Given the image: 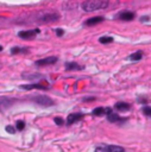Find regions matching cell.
<instances>
[{"label":"cell","mask_w":151,"mask_h":152,"mask_svg":"<svg viewBox=\"0 0 151 152\" xmlns=\"http://www.w3.org/2000/svg\"><path fill=\"white\" fill-rule=\"evenodd\" d=\"M108 6V1L106 0H88V1H83L81 4V7L85 12H93L98 10H103Z\"/></svg>","instance_id":"1"},{"label":"cell","mask_w":151,"mask_h":152,"mask_svg":"<svg viewBox=\"0 0 151 152\" xmlns=\"http://www.w3.org/2000/svg\"><path fill=\"white\" fill-rule=\"evenodd\" d=\"M30 100L32 102H35L36 105H41V106H44V107H51L55 105L54 100L51 97H49L46 95H35L32 97H30Z\"/></svg>","instance_id":"2"},{"label":"cell","mask_w":151,"mask_h":152,"mask_svg":"<svg viewBox=\"0 0 151 152\" xmlns=\"http://www.w3.org/2000/svg\"><path fill=\"white\" fill-rule=\"evenodd\" d=\"M94 152H125V149L117 145H99Z\"/></svg>","instance_id":"3"},{"label":"cell","mask_w":151,"mask_h":152,"mask_svg":"<svg viewBox=\"0 0 151 152\" xmlns=\"http://www.w3.org/2000/svg\"><path fill=\"white\" fill-rule=\"evenodd\" d=\"M15 102H16V99L7 97V96H0V112H5Z\"/></svg>","instance_id":"4"},{"label":"cell","mask_w":151,"mask_h":152,"mask_svg":"<svg viewBox=\"0 0 151 152\" xmlns=\"http://www.w3.org/2000/svg\"><path fill=\"white\" fill-rule=\"evenodd\" d=\"M41 32L39 29H35V30H24V31H20L18 32V36L23 39H32L35 38L36 35H38Z\"/></svg>","instance_id":"5"},{"label":"cell","mask_w":151,"mask_h":152,"mask_svg":"<svg viewBox=\"0 0 151 152\" xmlns=\"http://www.w3.org/2000/svg\"><path fill=\"white\" fill-rule=\"evenodd\" d=\"M57 57L56 56H50V57H45V58H42V59H38L35 62L36 66L38 67H43V66H49V64H55L57 62Z\"/></svg>","instance_id":"6"},{"label":"cell","mask_w":151,"mask_h":152,"mask_svg":"<svg viewBox=\"0 0 151 152\" xmlns=\"http://www.w3.org/2000/svg\"><path fill=\"white\" fill-rule=\"evenodd\" d=\"M83 114L82 113H71L68 115L67 118V125H71V124H75V122H78L80 120L83 119Z\"/></svg>","instance_id":"7"},{"label":"cell","mask_w":151,"mask_h":152,"mask_svg":"<svg viewBox=\"0 0 151 152\" xmlns=\"http://www.w3.org/2000/svg\"><path fill=\"white\" fill-rule=\"evenodd\" d=\"M21 89L25 91H30V89H42V91H46L49 89V86H43V84H38V83H33V84H23L20 86Z\"/></svg>","instance_id":"8"},{"label":"cell","mask_w":151,"mask_h":152,"mask_svg":"<svg viewBox=\"0 0 151 152\" xmlns=\"http://www.w3.org/2000/svg\"><path fill=\"white\" fill-rule=\"evenodd\" d=\"M118 19L120 20H125V21H130V20H133L134 19V13L133 12H130V11H123L117 16Z\"/></svg>","instance_id":"9"},{"label":"cell","mask_w":151,"mask_h":152,"mask_svg":"<svg viewBox=\"0 0 151 152\" xmlns=\"http://www.w3.org/2000/svg\"><path fill=\"white\" fill-rule=\"evenodd\" d=\"M60 18V16L57 13H45L41 17V20L42 23H50V21H55Z\"/></svg>","instance_id":"10"},{"label":"cell","mask_w":151,"mask_h":152,"mask_svg":"<svg viewBox=\"0 0 151 152\" xmlns=\"http://www.w3.org/2000/svg\"><path fill=\"white\" fill-rule=\"evenodd\" d=\"M109 113H112V109L111 108H104V107H96L92 112L93 115H96V117H101V115H105V114L108 115Z\"/></svg>","instance_id":"11"},{"label":"cell","mask_w":151,"mask_h":152,"mask_svg":"<svg viewBox=\"0 0 151 152\" xmlns=\"http://www.w3.org/2000/svg\"><path fill=\"white\" fill-rule=\"evenodd\" d=\"M107 120L109 122H119V121H126V119H124V118H120L119 117V114L117 113H109L108 115H107Z\"/></svg>","instance_id":"12"},{"label":"cell","mask_w":151,"mask_h":152,"mask_svg":"<svg viewBox=\"0 0 151 152\" xmlns=\"http://www.w3.org/2000/svg\"><path fill=\"white\" fill-rule=\"evenodd\" d=\"M103 21H104V17H93V18H89L86 20V25L87 26H93V25H96Z\"/></svg>","instance_id":"13"},{"label":"cell","mask_w":151,"mask_h":152,"mask_svg":"<svg viewBox=\"0 0 151 152\" xmlns=\"http://www.w3.org/2000/svg\"><path fill=\"white\" fill-rule=\"evenodd\" d=\"M82 69H83V67L79 66L76 62H68V63H66V70H68V71H70V70H82Z\"/></svg>","instance_id":"14"},{"label":"cell","mask_w":151,"mask_h":152,"mask_svg":"<svg viewBox=\"0 0 151 152\" xmlns=\"http://www.w3.org/2000/svg\"><path fill=\"white\" fill-rule=\"evenodd\" d=\"M114 108L117 111H119V112H126V111H129L131 108V106L129 104H126V102H117L114 105Z\"/></svg>","instance_id":"15"},{"label":"cell","mask_w":151,"mask_h":152,"mask_svg":"<svg viewBox=\"0 0 151 152\" xmlns=\"http://www.w3.org/2000/svg\"><path fill=\"white\" fill-rule=\"evenodd\" d=\"M29 51L28 48H19V46H15L11 49V54L16 55V54H26Z\"/></svg>","instance_id":"16"},{"label":"cell","mask_w":151,"mask_h":152,"mask_svg":"<svg viewBox=\"0 0 151 152\" xmlns=\"http://www.w3.org/2000/svg\"><path fill=\"white\" fill-rule=\"evenodd\" d=\"M143 58V53L142 51H136L133 54H131L129 56V59L130 61H141Z\"/></svg>","instance_id":"17"},{"label":"cell","mask_w":151,"mask_h":152,"mask_svg":"<svg viewBox=\"0 0 151 152\" xmlns=\"http://www.w3.org/2000/svg\"><path fill=\"white\" fill-rule=\"evenodd\" d=\"M99 42L101 44H108V43H112L113 42V37H109V36H103L99 38Z\"/></svg>","instance_id":"18"},{"label":"cell","mask_w":151,"mask_h":152,"mask_svg":"<svg viewBox=\"0 0 151 152\" xmlns=\"http://www.w3.org/2000/svg\"><path fill=\"white\" fill-rule=\"evenodd\" d=\"M142 112H143L144 115L151 117V107H150V106H144V107L142 108Z\"/></svg>","instance_id":"19"},{"label":"cell","mask_w":151,"mask_h":152,"mask_svg":"<svg viewBox=\"0 0 151 152\" xmlns=\"http://www.w3.org/2000/svg\"><path fill=\"white\" fill-rule=\"evenodd\" d=\"M16 129L18 130V131H23L24 129H25V122L24 121H17L16 122Z\"/></svg>","instance_id":"20"},{"label":"cell","mask_w":151,"mask_h":152,"mask_svg":"<svg viewBox=\"0 0 151 152\" xmlns=\"http://www.w3.org/2000/svg\"><path fill=\"white\" fill-rule=\"evenodd\" d=\"M5 130H6V132H8V133H11V134H15V133H16V129L13 127V126L7 125L6 127H5Z\"/></svg>","instance_id":"21"},{"label":"cell","mask_w":151,"mask_h":152,"mask_svg":"<svg viewBox=\"0 0 151 152\" xmlns=\"http://www.w3.org/2000/svg\"><path fill=\"white\" fill-rule=\"evenodd\" d=\"M54 121H55V124H56V125H58V126H62V125L64 124V120L62 119V118H55V119H54Z\"/></svg>","instance_id":"22"},{"label":"cell","mask_w":151,"mask_h":152,"mask_svg":"<svg viewBox=\"0 0 151 152\" xmlns=\"http://www.w3.org/2000/svg\"><path fill=\"white\" fill-rule=\"evenodd\" d=\"M63 33H64V32H63V30H62V29H57V30H56V35H57L58 37H62V36H63Z\"/></svg>","instance_id":"23"},{"label":"cell","mask_w":151,"mask_h":152,"mask_svg":"<svg viewBox=\"0 0 151 152\" xmlns=\"http://www.w3.org/2000/svg\"><path fill=\"white\" fill-rule=\"evenodd\" d=\"M149 19H150L149 17H142V18H141V21H142V23H145V21H149Z\"/></svg>","instance_id":"24"},{"label":"cell","mask_w":151,"mask_h":152,"mask_svg":"<svg viewBox=\"0 0 151 152\" xmlns=\"http://www.w3.org/2000/svg\"><path fill=\"white\" fill-rule=\"evenodd\" d=\"M93 100H95V97H83L82 99V101H93Z\"/></svg>","instance_id":"25"},{"label":"cell","mask_w":151,"mask_h":152,"mask_svg":"<svg viewBox=\"0 0 151 152\" xmlns=\"http://www.w3.org/2000/svg\"><path fill=\"white\" fill-rule=\"evenodd\" d=\"M138 101H139V102H146V99H143V97H141V99H138Z\"/></svg>","instance_id":"26"},{"label":"cell","mask_w":151,"mask_h":152,"mask_svg":"<svg viewBox=\"0 0 151 152\" xmlns=\"http://www.w3.org/2000/svg\"><path fill=\"white\" fill-rule=\"evenodd\" d=\"M1 50H3V46H1V45H0V51H1Z\"/></svg>","instance_id":"27"}]
</instances>
